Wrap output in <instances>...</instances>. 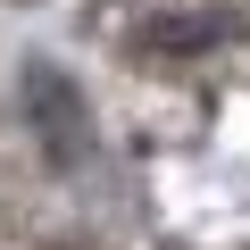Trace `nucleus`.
Wrapping results in <instances>:
<instances>
[{"label":"nucleus","instance_id":"f257e3e1","mask_svg":"<svg viewBox=\"0 0 250 250\" xmlns=\"http://www.w3.org/2000/svg\"><path fill=\"white\" fill-rule=\"evenodd\" d=\"M25 108L42 117L50 159H59V167H75V150H83V92H75L59 67H25Z\"/></svg>","mask_w":250,"mask_h":250}]
</instances>
